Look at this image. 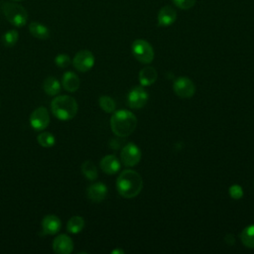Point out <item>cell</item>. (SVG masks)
<instances>
[{
  "label": "cell",
  "instance_id": "2e32d148",
  "mask_svg": "<svg viewBox=\"0 0 254 254\" xmlns=\"http://www.w3.org/2000/svg\"><path fill=\"white\" fill-rule=\"evenodd\" d=\"M62 85L67 91L75 92L80 88L81 81L78 75L73 72H66L62 78Z\"/></svg>",
  "mask_w": 254,
  "mask_h": 254
},
{
  "label": "cell",
  "instance_id": "30bf717a",
  "mask_svg": "<svg viewBox=\"0 0 254 254\" xmlns=\"http://www.w3.org/2000/svg\"><path fill=\"white\" fill-rule=\"evenodd\" d=\"M50 123V115L46 108L36 109L30 116V124L37 131H42L48 127Z\"/></svg>",
  "mask_w": 254,
  "mask_h": 254
},
{
  "label": "cell",
  "instance_id": "7a4b0ae2",
  "mask_svg": "<svg viewBox=\"0 0 254 254\" xmlns=\"http://www.w3.org/2000/svg\"><path fill=\"white\" fill-rule=\"evenodd\" d=\"M136 126V116L126 110L114 113L111 118L112 130L118 137H128L134 132Z\"/></svg>",
  "mask_w": 254,
  "mask_h": 254
},
{
  "label": "cell",
  "instance_id": "8992f818",
  "mask_svg": "<svg viewBox=\"0 0 254 254\" xmlns=\"http://www.w3.org/2000/svg\"><path fill=\"white\" fill-rule=\"evenodd\" d=\"M120 158L126 167H134L141 160V151L134 143H128L121 150Z\"/></svg>",
  "mask_w": 254,
  "mask_h": 254
},
{
  "label": "cell",
  "instance_id": "d4e9b609",
  "mask_svg": "<svg viewBox=\"0 0 254 254\" xmlns=\"http://www.w3.org/2000/svg\"><path fill=\"white\" fill-rule=\"evenodd\" d=\"M19 39V34L16 30H9L2 36V43L5 47L10 48L16 45Z\"/></svg>",
  "mask_w": 254,
  "mask_h": 254
},
{
  "label": "cell",
  "instance_id": "7c38bea8",
  "mask_svg": "<svg viewBox=\"0 0 254 254\" xmlns=\"http://www.w3.org/2000/svg\"><path fill=\"white\" fill-rule=\"evenodd\" d=\"M62 222L61 220L54 215H48L42 221V228L45 234L54 235L61 230Z\"/></svg>",
  "mask_w": 254,
  "mask_h": 254
},
{
  "label": "cell",
  "instance_id": "ffe728a7",
  "mask_svg": "<svg viewBox=\"0 0 254 254\" xmlns=\"http://www.w3.org/2000/svg\"><path fill=\"white\" fill-rule=\"evenodd\" d=\"M85 227V220L80 216L72 217L68 224H67V229L72 234H78L80 233Z\"/></svg>",
  "mask_w": 254,
  "mask_h": 254
},
{
  "label": "cell",
  "instance_id": "7402d4cb",
  "mask_svg": "<svg viewBox=\"0 0 254 254\" xmlns=\"http://www.w3.org/2000/svg\"><path fill=\"white\" fill-rule=\"evenodd\" d=\"M98 104L100 109L103 110L107 113H112L115 111L116 105L113 98H112L109 95H101L98 99Z\"/></svg>",
  "mask_w": 254,
  "mask_h": 254
},
{
  "label": "cell",
  "instance_id": "5b68a950",
  "mask_svg": "<svg viewBox=\"0 0 254 254\" xmlns=\"http://www.w3.org/2000/svg\"><path fill=\"white\" fill-rule=\"evenodd\" d=\"M133 56L142 64H150L154 60V50L152 46L143 39L135 40L131 45Z\"/></svg>",
  "mask_w": 254,
  "mask_h": 254
},
{
  "label": "cell",
  "instance_id": "cb8c5ba5",
  "mask_svg": "<svg viewBox=\"0 0 254 254\" xmlns=\"http://www.w3.org/2000/svg\"><path fill=\"white\" fill-rule=\"evenodd\" d=\"M37 141H38V143H39L42 147H44V148H50V147H52V146L55 145V143H56V138H55V136H54L52 133H50V132H43V133H41V134L38 135Z\"/></svg>",
  "mask_w": 254,
  "mask_h": 254
},
{
  "label": "cell",
  "instance_id": "83f0119b",
  "mask_svg": "<svg viewBox=\"0 0 254 254\" xmlns=\"http://www.w3.org/2000/svg\"><path fill=\"white\" fill-rule=\"evenodd\" d=\"M229 196L233 199H239L243 197V190L239 185H232L229 188Z\"/></svg>",
  "mask_w": 254,
  "mask_h": 254
},
{
  "label": "cell",
  "instance_id": "44dd1931",
  "mask_svg": "<svg viewBox=\"0 0 254 254\" xmlns=\"http://www.w3.org/2000/svg\"><path fill=\"white\" fill-rule=\"evenodd\" d=\"M239 237L245 247L254 248V226H249L245 227L241 231Z\"/></svg>",
  "mask_w": 254,
  "mask_h": 254
},
{
  "label": "cell",
  "instance_id": "484cf974",
  "mask_svg": "<svg viewBox=\"0 0 254 254\" xmlns=\"http://www.w3.org/2000/svg\"><path fill=\"white\" fill-rule=\"evenodd\" d=\"M72 60L70 58L69 55L67 54H59L56 58H55V64L59 67V68H67L71 65Z\"/></svg>",
  "mask_w": 254,
  "mask_h": 254
},
{
  "label": "cell",
  "instance_id": "8fae6325",
  "mask_svg": "<svg viewBox=\"0 0 254 254\" xmlns=\"http://www.w3.org/2000/svg\"><path fill=\"white\" fill-rule=\"evenodd\" d=\"M74 249L72 238L66 234L57 236L53 241V250L58 254H70Z\"/></svg>",
  "mask_w": 254,
  "mask_h": 254
},
{
  "label": "cell",
  "instance_id": "4fadbf2b",
  "mask_svg": "<svg viewBox=\"0 0 254 254\" xmlns=\"http://www.w3.org/2000/svg\"><path fill=\"white\" fill-rule=\"evenodd\" d=\"M87 198L93 202L103 201L108 195V187L104 183H94L87 189Z\"/></svg>",
  "mask_w": 254,
  "mask_h": 254
},
{
  "label": "cell",
  "instance_id": "ba28073f",
  "mask_svg": "<svg viewBox=\"0 0 254 254\" xmlns=\"http://www.w3.org/2000/svg\"><path fill=\"white\" fill-rule=\"evenodd\" d=\"M174 92L182 98H190L196 92V86L192 80L186 77L177 79L173 85Z\"/></svg>",
  "mask_w": 254,
  "mask_h": 254
},
{
  "label": "cell",
  "instance_id": "f546056e",
  "mask_svg": "<svg viewBox=\"0 0 254 254\" xmlns=\"http://www.w3.org/2000/svg\"><path fill=\"white\" fill-rule=\"evenodd\" d=\"M13 2H19V1H23V0H11Z\"/></svg>",
  "mask_w": 254,
  "mask_h": 254
},
{
  "label": "cell",
  "instance_id": "4316f807",
  "mask_svg": "<svg viewBox=\"0 0 254 254\" xmlns=\"http://www.w3.org/2000/svg\"><path fill=\"white\" fill-rule=\"evenodd\" d=\"M172 1L178 8L183 10L191 9L196 4V0H172Z\"/></svg>",
  "mask_w": 254,
  "mask_h": 254
},
{
  "label": "cell",
  "instance_id": "3957f363",
  "mask_svg": "<svg viewBox=\"0 0 254 254\" xmlns=\"http://www.w3.org/2000/svg\"><path fill=\"white\" fill-rule=\"evenodd\" d=\"M51 110L54 116L59 120L68 121L77 115L79 106L74 97L70 95H59L53 99L51 104Z\"/></svg>",
  "mask_w": 254,
  "mask_h": 254
},
{
  "label": "cell",
  "instance_id": "52a82bcc",
  "mask_svg": "<svg viewBox=\"0 0 254 254\" xmlns=\"http://www.w3.org/2000/svg\"><path fill=\"white\" fill-rule=\"evenodd\" d=\"M94 56L88 50H82L76 54L73 65L77 71L81 73H86L94 66Z\"/></svg>",
  "mask_w": 254,
  "mask_h": 254
},
{
  "label": "cell",
  "instance_id": "603a6c76",
  "mask_svg": "<svg viewBox=\"0 0 254 254\" xmlns=\"http://www.w3.org/2000/svg\"><path fill=\"white\" fill-rule=\"evenodd\" d=\"M82 172L84 176L89 181H94L97 178V169L94 163L90 160H86L85 162H84V164L82 165Z\"/></svg>",
  "mask_w": 254,
  "mask_h": 254
},
{
  "label": "cell",
  "instance_id": "e0dca14e",
  "mask_svg": "<svg viewBox=\"0 0 254 254\" xmlns=\"http://www.w3.org/2000/svg\"><path fill=\"white\" fill-rule=\"evenodd\" d=\"M157 77V71L153 67H146L139 73V82L142 86H148L156 82Z\"/></svg>",
  "mask_w": 254,
  "mask_h": 254
},
{
  "label": "cell",
  "instance_id": "f1b7e54d",
  "mask_svg": "<svg viewBox=\"0 0 254 254\" xmlns=\"http://www.w3.org/2000/svg\"><path fill=\"white\" fill-rule=\"evenodd\" d=\"M113 254H114V253H119V254H123L124 253V251L123 250H118V249H116V250H113V252H112Z\"/></svg>",
  "mask_w": 254,
  "mask_h": 254
},
{
  "label": "cell",
  "instance_id": "9c48e42d",
  "mask_svg": "<svg viewBox=\"0 0 254 254\" xmlns=\"http://www.w3.org/2000/svg\"><path fill=\"white\" fill-rule=\"evenodd\" d=\"M127 101L131 109H142L148 101V93L143 86H135L129 91Z\"/></svg>",
  "mask_w": 254,
  "mask_h": 254
},
{
  "label": "cell",
  "instance_id": "6da1fadb",
  "mask_svg": "<svg viewBox=\"0 0 254 254\" xmlns=\"http://www.w3.org/2000/svg\"><path fill=\"white\" fill-rule=\"evenodd\" d=\"M143 188L141 176L133 170L123 171L116 180V189L119 195L125 198L137 197Z\"/></svg>",
  "mask_w": 254,
  "mask_h": 254
},
{
  "label": "cell",
  "instance_id": "277c9868",
  "mask_svg": "<svg viewBox=\"0 0 254 254\" xmlns=\"http://www.w3.org/2000/svg\"><path fill=\"white\" fill-rule=\"evenodd\" d=\"M5 18L11 23L13 26L17 28H21L26 25L28 20V13L26 9L17 4L16 2H5L2 7Z\"/></svg>",
  "mask_w": 254,
  "mask_h": 254
},
{
  "label": "cell",
  "instance_id": "d6986e66",
  "mask_svg": "<svg viewBox=\"0 0 254 254\" xmlns=\"http://www.w3.org/2000/svg\"><path fill=\"white\" fill-rule=\"evenodd\" d=\"M43 88H44L45 92L48 95L54 96V95H57L58 93H60V91H61V84H60V82L56 78L49 77V78H47L44 81Z\"/></svg>",
  "mask_w": 254,
  "mask_h": 254
},
{
  "label": "cell",
  "instance_id": "ac0fdd59",
  "mask_svg": "<svg viewBox=\"0 0 254 254\" xmlns=\"http://www.w3.org/2000/svg\"><path fill=\"white\" fill-rule=\"evenodd\" d=\"M31 35L39 40H47L50 37V30L47 26L39 22H32L29 25Z\"/></svg>",
  "mask_w": 254,
  "mask_h": 254
},
{
  "label": "cell",
  "instance_id": "9a60e30c",
  "mask_svg": "<svg viewBox=\"0 0 254 254\" xmlns=\"http://www.w3.org/2000/svg\"><path fill=\"white\" fill-rule=\"evenodd\" d=\"M121 164L114 155H107L100 161V168L106 174L113 175L120 170Z\"/></svg>",
  "mask_w": 254,
  "mask_h": 254
},
{
  "label": "cell",
  "instance_id": "5bb4252c",
  "mask_svg": "<svg viewBox=\"0 0 254 254\" xmlns=\"http://www.w3.org/2000/svg\"><path fill=\"white\" fill-rule=\"evenodd\" d=\"M177 20V12L176 10L170 6H164L160 9L158 13V25L161 27H168L175 23Z\"/></svg>",
  "mask_w": 254,
  "mask_h": 254
}]
</instances>
